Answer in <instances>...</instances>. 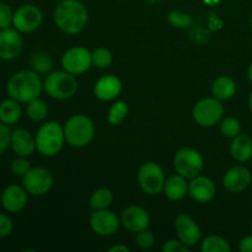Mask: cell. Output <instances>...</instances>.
<instances>
[{
  "label": "cell",
  "mask_w": 252,
  "mask_h": 252,
  "mask_svg": "<svg viewBox=\"0 0 252 252\" xmlns=\"http://www.w3.org/2000/svg\"><path fill=\"white\" fill-rule=\"evenodd\" d=\"M12 231V221L5 214L0 213V238H6Z\"/></svg>",
  "instance_id": "38"
},
{
  "label": "cell",
  "mask_w": 252,
  "mask_h": 252,
  "mask_svg": "<svg viewBox=\"0 0 252 252\" xmlns=\"http://www.w3.org/2000/svg\"><path fill=\"white\" fill-rule=\"evenodd\" d=\"M230 155L235 161L245 162L252 158V139L246 134H239L233 138L230 144Z\"/></svg>",
  "instance_id": "22"
},
{
  "label": "cell",
  "mask_w": 252,
  "mask_h": 252,
  "mask_svg": "<svg viewBox=\"0 0 252 252\" xmlns=\"http://www.w3.org/2000/svg\"><path fill=\"white\" fill-rule=\"evenodd\" d=\"M14 153L19 157H30L34 153L36 148V137L24 128H17L12 130L11 144Z\"/></svg>",
  "instance_id": "20"
},
{
  "label": "cell",
  "mask_w": 252,
  "mask_h": 252,
  "mask_svg": "<svg viewBox=\"0 0 252 252\" xmlns=\"http://www.w3.org/2000/svg\"><path fill=\"white\" fill-rule=\"evenodd\" d=\"M203 158L193 148H182L174 157L175 170L185 179H193L198 176L203 170Z\"/></svg>",
  "instance_id": "8"
},
{
  "label": "cell",
  "mask_w": 252,
  "mask_h": 252,
  "mask_svg": "<svg viewBox=\"0 0 252 252\" xmlns=\"http://www.w3.org/2000/svg\"><path fill=\"white\" fill-rule=\"evenodd\" d=\"M121 224L125 226L127 230L137 234L138 231H142L148 229L150 224V217L147 209L139 206H129L122 212L121 214Z\"/></svg>",
  "instance_id": "15"
},
{
  "label": "cell",
  "mask_w": 252,
  "mask_h": 252,
  "mask_svg": "<svg viewBox=\"0 0 252 252\" xmlns=\"http://www.w3.org/2000/svg\"><path fill=\"white\" fill-rule=\"evenodd\" d=\"M201 250L203 252H230L231 248L221 236L209 235L202 241Z\"/></svg>",
  "instance_id": "28"
},
{
  "label": "cell",
  "mask_w": 252,
  "mask_h": 252,
  "mask_svg": "<svg viewBox=\"0 0 252 252\" xmlns=\"http://www.w3.org/2000/svg\"><path fill=\"white\" fill-rule=\"evenodd\" d=\"M165 179L164 170L154 161H147L139 167L138 182L143 191L150 196H155L164 191Z\"/></svg>",
  "instance_id": "6"
},
{
  "label": "cell",
  "mask_w": 252,
  "mask_h": 252,
  "mask_svg": "<svg viewBox=\"0 0 252 252\" xmlns=\"http://www.w3.org/2000/svg\"><path fill=\"white\" fill-rule=\"evenodd\" d=\"M155 243V236L152 231H149L148 229H144L142 231H138L137 235H135V244L139 246L142 250H149L154 246Z\"/></svg>",
  "instance_id": "32"
},
{
  "label": "cell",
  "mask_w": 252,
  "mask_h": 252,
  "mask_svg": "<svg viewBox=\"0 0 252 252\" xmlns=\"http://www.w3.org/2000/svg\"><path fill=\"white\" fill-rule=\"evenodd\" d=\"M252 175L245 166H234L225 172L223 177V186L231 193H240L251 185Z\"/></svg>",
  "instance_id": "16"
},
{
  "label": "cell",
  "mask_w": 252,
  "mask_h": 252,
  "mask_svg": "<svg viewBox=\"0 0 252 252\" xmlns=\"http://www.w3.org/2000/svg\"><path fill=\"white\" fill-rule=\"evenodd\" d=\"M251 230H252V226H251Z\"/></svg>",
  "instance_id": "46"
},
{
  "label": "cell",
  "mask_w": 252,
  "mask_h": 252,
  "mask_svg": "<svg viewBox=\"0 0 252 252\" xmlns=\"http://www.w3.org/2000/svg\"><path fill=\"white\" fill-rule=\"evenodd\" d=\"M239 250L241 252H252V235L245 236L239 244Z\"/></svg>",
  "instance_id": "39"
},
{
  "label": "cell",
  "mask_w": 252,
  "mask_h": 252,
  "mask_svg": "<svg viewBox=\"0 0 252 252\" xmlns=\"http://www.w3.org/2000/svg\"><path fill=\"white\" fill-rule=\"evenodd\" d=\"M249 107H250V110L252 111V91L250 94V97H249Z\"/></svg>",
  "instance_id": "43"
},
{
  "label": "cell",
  "mask_w": 252,
  "mask_h": 252,
  "mask_svg": "<svg viewBox=\"0 0 252 252\" xmlns=\"http://www.w3.org/2000/svg\"><path fill=\"white\" fill-rule=\"evenodd\" d=\"M251 187H252V179H251Z\"/></svg>",
  "instance_id": "45"
},
{
  "label": "cell",
  "mask_w": 252,
  "mask_h": 252,
  "mask_svg": "<svg viewBox=\"0 0 252 252\" xmlns=\"http://www.w3.org/2000/svg\"><path fill=\"white\" fill-rule=\"evenodd\" d=\"M169 21L176 27H187L191 24V17L189 15L174 10L169 14Z\"/></svg>",
  "instance_id": "36"
},
{
  "label": "cell",
  "mask_w": 252,
  "mask_h": 252,
  "mask_svg": "<svg viewBox=\"0 0 252 252\" xmlns=\"http://www.w3.org/2000/svg\"><path fill=\"white\" fill-rule=\"evenodd\" d=\"M53 175L46 167H33L22 176V186L32 196H43L53 186Z\"/></svg>",
  "instance_id": "9"
},
{
  "label": "cell",
  "mask_w": 252,
  "mask_h": 252,
  "mask_svg": "<svg viewBox=\"0 0 252 252\" xmlns=\"http://www.w3.org/2000/svg\"><path fill=\"white\" fill-rule=\"evenodd\" d=\"M251 160H252V158H251Z\"/></svg>",
  "instance_id": "47"
},
{
  "label": "cell",
  "mask_w": 252,
  "mask_h": 252,
  "mask_svg": "<svg viewBox=\"0 0 252 252\" xmlns=\"http://www.w3.org/2000/svg\"><path fill=\"white\" fill-rule=\"evenodd\" d=\"M43 21L42 11L34 5H22L15 10L12 25L21 33H30L38 29Z\"/></svg>",
  "instance_id": "11"
},
{
  "label": "cell",
  "mask_w": 252,
  "mask_h": 252,
  "mask_svg": "<svg viewBox=\"0 0 252 252\" xmlns=\"http://www.w3.org/2000/svg\"><path fill=\"white\" fill-rule=\"evenodd\" d=\"M221 0H203V2L208 6H217L218 4H220Z\"/></svg>",
  "instance_id": "41"
},
{
  "label": "cell",
  "mask_w": 252,
  "mask_h": 252,
  "mask_svg": "<svg viewBox=\"0 0 252 252\" xmlns=\"http://www.w3.org/2000/svg\"><path fill=\"white\" fill-rule=\"evenodd\" d=\"M128 115V106L125 101H116L108 111L107 120L112 126H118L126 120Z\"/></svg>",
  "instance_id": "29"
},
{
  "label": "cell",
  "mask_w": 252,
  "mask_h": 252,
  "mask_svg": "<svg viewBox=\"0 0 252 252\" xmlns=\"http://www.w3.org/2000/svg\"><path fill=\"white\" fill-rule=\"evenodd\" d=\"M165 196L171 201H181L189 194V182L181 175H172L167 177L164 185Z\"/></svg>",
  "instance_id": "21"
},
{
  "label": "cell",
  "mask_w": 252,
  "mask_h": 252,
  "mask_svg": "<svg viewBox=\"0 0 252 252\" xmlns=\"http://www.w3.org/2000/svg\"><path fill=\"white\" fill-rule=\"evenodd\" d=\"M12 130L5 123L0 122V155L4 154L11 144Z\"/></svg>",
  "instance_id": "34"
},
{
  "label": "cell",
  "mask_w": 252,
  "mask_h": 252,
  "mask_svg": "<svg viewBox=\"0 0 252 252\" xmlns=\"http://www.w3.org/2000/svg\"><path fill=\"white\" fill-rule=\"evenodd\" d=\"M27 157L15 158L11 162V170L16 176H25L31 170V162L26 159Z\"/></svg>",
  "instance_id": "33"
},
{
  "label": "cell",
  "mask_w": 252,
  "mask_h": 252,
  "mask_svg": "<svg viewBox=\"0 0 252 252\" xmlns=\"http://www.w3.org/2000/svg\"><path fill=\"white\" fill-rule=\"evenodd\" d=\"M220 132L226 138H235L241 132V123L234 117H228L220 122Z\"/></svg>",
  "instance_id": "31"
},
{
  "label": "cell",
  "mask_w": 252,
  "mask_h": 252,
  "mask_svg": "<svg viewBox=\"0 0 252 252\" xmlns=\"http://www.w3.org/2000/svg\"><path fill=\"white\" fill-rule=\"evenodd\" d=\"M12 17L14 12L11 7L5 2H0V30L7 29L12 24Z\"/></svg>",
  "instance_id": "35"
},
{
  "label": "cell",
  "mask_w": 252,
  "mask_h": 252,
  "mask_svg": "<svg viewBox=\"0 0 252 252\" xmlns=\"http://www.w3.org/2000/svg\"><path fill=\"white\" fill-rule=\"evenodd\" d=\"M110 252H129V248L126 245H115L108 250Z\"/></svg>",
  "instance_id": "40"
},
{
  "label": "cell",
  "mask_w": 252,
  "mask_h": 252,
  "mask_svg": "<svg viewBox=\"0 0 252 252\" xmlns=\"http://www.w3.org/2000/svg\"><path fill=\"white\" fill-rule=\"evenodd\" d=\"M122 91V81L116 75H105L96 81L94 94L101 101H112Z\"/></svg>",
  "instance_id": "19"
},
{
  "label": "cell",
  "mask_w": 252,
  "mask_h": 252,
  "mask_svg": "<svg viewBox=\"0 0 252 252\" xmlns=\"http://www.w3.org/2000/svg\"><path fill=\"white\" fill-rule=\"evenodd\" d=\"M32 66V70L36 71L37 74H47L53 68V59L46 52H36L32 54L31 61H30Z\"/></svg>",
  "instance_id": "26"
},
{
  "label": "cell",
  "mask_w": 252,
  "mask_h": 252,
  "mask_svg": "<svg viewBox=\"0 0 252 252\" xmlns=\"http://www.w3.org/2000/svg\"><path fill=\"white\" fill-rule=\"evenodd\" d=\"M113 194L108 189H97L90 197V208L93 211H100V209H108L112 204Z\"/></svg>",
  "instance_id": "25"
},
{
  "label": "cell",
  "mask_w": 252,
  "mask_h": 252,
  "mask_svg": "<svg viewBox=\"0 0 252 252\" xmlns=\"http://www.w3.org/2000/svg\"><path fill=\"white\" fill-rule=\"evenodd\" d=\"M64 134L69 145L84 148L90 144L95 135V126L85 115H74L64 125Z\"/></svg>",
  "instance_id": "4"
},
{
  "label": "cell",
  "mask_w": 252,
  "mask_h": 252,
  "mask_svg": "<svg viewBox=\"0 0 252 252\" xmlns=\"http://www.w3.org/2000/svg\"><path fill=\"white\" fill-rule=\"evenodd\" d=\"M22 110L19 101L14 98H6L0 102V122L7 126L15 125L21 118Z\"/></svg>",
  "instance_id": "23"
},
{
  "label": "cell",
  "mask_w": 252,
  "mask_h": 252,
  "mask_svg": "<svg viewBox=\"0 0 252 252\" xmlns=\"http://www.w3.org/2000/svg\"><path fill=\"white\" fill-rule=\"evenodd\" d=\"M43 90V83L34 70H20L7 81L6 91L9 97L27 103L39 97Z\"/></svg>",
  "instance_id": "2"
},
{
  "label": "cell",
  "mask_w": 252,
  "mask_h": 252,
  "mask_svg": "<svg viewBox=\"0 0 252 252\" xmlns=\"http://www.w3.org/2000/svg\"><path fill=\"white\" fill-rule=\"evenodd\" d=\"M250 24H251V27H252V16H251V20H250Z\"/></svg>",
  "instance_id": "44"
},
{
  "label": "cell",
  "mask_w": 252,
  "mask_h": 252,
  "mask_svg": "<svg viewBox=\"0 0 252 252\" xmlns=\"http://www.w3.org/2000/svg\"><path fill=\"white\" fill-rule=\"evenodd\" d=\"M43 90L54 100H68L78 91L75 75L66 70L49 73L43 83Z\"/></svg>",
  "instance_id": "5"
},
{
  "label": "cell",
  "mask_w": 252,
  "mask_h": 252,
  "mask_svg": "<svg viewBox=\"0 0 252 252\" xmlns=\"http://www.w3.org/2000/svg\"><path fill=\"white\" fill-rule=\"evenodd\" d=\"M164 252H189V246L180 240H169L162 245Z\"/></svg>",
  "instance_id": "37"
},
{
  "label": "cell",
  "mask_w": 252,
  "mask_h": 252,
  "mask_svg": "<svg viewBox=\"0 0 252 252\" xmlns=\"http://www.w3.org/2000/svg\"><path fill=\"white\" fill-rule=\"evenodd\" d=\"M93 65L98 69H106L112 63V53L107 48H97L93 52Z\"/></svg>",
  "instance_id": "30"
},
{
  "label": "cell",
  "mask_w": 252,
  "mask_h": 252,
  "mask_svg": "<svg viewBox=\"0 0 252 252\" xmlns=\"http://www.w3.org/2000/svg\"><path fill=\"white\" fill-rule=\"evenodd\" d=\"M90 226L97 235L112 236L121 226V219L108 209L94 211L90 216Z\"/></svg>",
  "instance_id": "12"
},
{
  "label": "cell",
  "mask_w": 252,
  "mask_h": 252,
  "mask_svg": "<svg viewBox=\"0 0 252 252\" xmlns=\"http://www.w3.org/2000/svg\"><path fill=\"white\" fill-rule=\"evenodd\" d=\"M236 93V84L230 76H219L214 80L212 85V94L213 97L224 101L233 97Z\"/></svg>",
  "instance_id": "24"
},
{
  "label": "cell",
  "mask_w": 252,
  "mask_h": 252,
  "mask_svg": "<svg viewBox=\"0 0 252 252\" xmlns=\"http://www.w3.org/2000/svg\"><path fill=\"white\" fill-rule=\"evenodd\" d=\"M175 229H176L179 240L189 248H192L197 243H199L202 238L201 228L189 214H179L176 217Z\"/></svg>",
  "instance_id": "14"
},
{
  "label": "cell",
  "mask_w": 252,
  "mask_h": 252,
  "mask_svg": "<svg viewBox=\"0 0 252 252\" xmlns=\"http://www.w3.org/2000/svg\"><path fill=\"white\" fill-rule=\"evenodd\" d=\"M65 142L64 127L58 122L49 121L37 130L36 148L44 157H54L58 154Z\"/></svg>",
  "instance_id": "3"
},
{
  "label": "cell",
  "mask_w": 252,
  "mask_h": 252,
  "mask_svg": "<svg viewBox=\"0 0 252 252\" xmlns=\"http://www.w3.org/2000/svg\"><path fill=\"white\" fill-rule=\"evenodd\" d=\"M224 115V107L221 101L216 97H206L199 100L194 105L192 111V117L196 121L197 125L201 127H213Z\"/></svg>",
  "instance_id": "7"
},
{
  "label": "cell",
  "mask_w": 252,
  "mask_h": 252,
  "mask_svg": "<svg viewBox=\"0 0 252 252\" xmlns=\"http://www.w3.org/2000/svg\"><path fill=\"white\" fill-rule=\"evenodd\" d=\"M54 24L62 32L76 34L83 31L89 21V14L79 0H63L54 10Z\"/></svg>",
  "instance_id": "1"
},
{
  "label": "cell",
  "mask_w": 252,
  "mask_h": 252,
  "mask_svg": "<svg viewBox=\"0 0 252 252\" xmlns=\"http://www.w3.org/2000/svg\"><path fill=\"white\" fill-rule=\"evenodd\" d=\"M217 192L216 184L213 180L207 176H198L191 179L189 182V194L193 201L198 203H208L214 198Z\"/></svg>",
  "instance_id": "17"
},
{
  "label": "cell",
  "mask_w": 252,
  "mask_h": 252,
  "mask_svg": "<svg viewBox=\"0 0 252 252\" xmlns=\"http://www.w3.org/2000/svg\"><path fill=\"white\" fill-rule=\"evenodd\" d=\"M27 191L24 186L10 185L2 191L1 204L9 213H19L26 207Z\"/></svg>",
  "instance_id": "18"
},
{
  "label": "cell",
  "mask_w": 252,
  "mask_h": 252,
  "mask_svg": "<svg viewBox=\"0 0 252 252\" xmlns=\"http://www.w3.org/2000/svg\"><path fill=\"white\" fill-rule=\"evenodd\" d=\"M21 32L16 29L0 30V59L2 61H12L21 54L24 48V39Z\"/></svg>",
  "instance_id": "13"
},
{
  "label": "cell",
  "mask_w": 252,
  "mask_h": 252,
  "mask_svg": "<svg viewBox=\"0 0 252 252\" xmlns=\"http://www.w3.org/2000/svg\"><path fill=\"white\" fill-rule=\"evenodd\" d=\"M26 113L30 120L34 121V122H42L43 120H46L47 115H48V107L43 100L37 97L27 102Z\"/></svg>",
  "instance_id": "27"
},
{
  "label": "cell",
  "mask_w": 252,
  "mask_h": 252,
  "mask_svg": "<svg viewBox=\"0 0 252 252\" xmlns=\"http://www.w3.org/2000/svg\"><path fill=\"white\" fill-rule=\"evenodd\" d=\"M248 78H249V80L252 83V63L250 64V66H249V69H248Z\"/></svg>",
  "instance_id": "42"
},
{
  "label": "cell",
  "mask_w": 252,
  "mask_h": 252,
  "mask_svg": "<svg viewBox=\"0 0 252 252\" xmlns=\"http://www.w3.org/2000/svg\"><path fill=\"white\" fill-rule=\"evenodd\" d=\"M93 52L84 47H71L64 52L62 57V65L64 70L78 75L88 71L93 65Z\"/></svg>",
  "instance_id": "10"
}]
</instances>
